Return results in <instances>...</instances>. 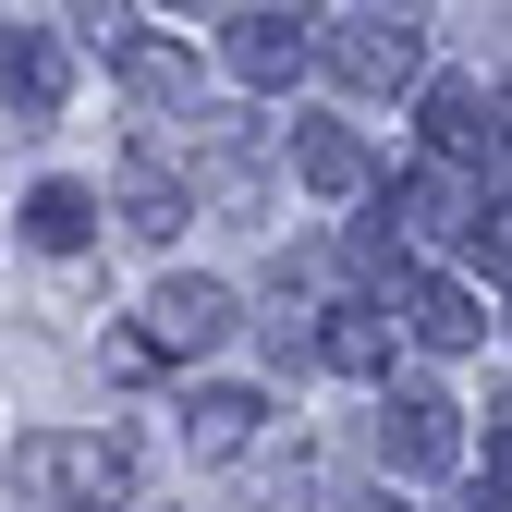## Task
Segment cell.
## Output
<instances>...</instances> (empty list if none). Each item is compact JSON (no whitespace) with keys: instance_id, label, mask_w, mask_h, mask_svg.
I'll use <instances>...</instances> for the list:
<instances>
[{"instance_id":"1","label":"cell","mask_w":512,"mask_h":512,"mask_svg":"<svg viewBox=\"0 0 512 512\" xmlns=\"http://www.w3.org/2000/svg\"><path fill=\"white\" fill-rule=\"evenodd\" d=\"M159 159L183 183V208H220V220H256V208H269V122H256V110L196 98L183 135H159Z\"/></svg>"},{"instance_id":"2","label":"cell","mask_w":512,"mask_h":512,"mask_svg":"<svg viewBox=\"0 0 512 512\" xmlns=\"http://www.w3.org/2000/svg\"><path fill=\"white\" fill-rule=\"evenodd\" d=\"M13 488L37 512H122L135 500V439L122 427H37V439H13Z\"/></svg>"},{"instance_id":"3","label":"cell","mask_w":512,"mask_h":512,"mask_svg":"<svg viewBox=\"0 0 512 512\" xmlns=\"http://www.w3.org/2000/svg\"><path fill=\"white\" fill-rule=\"evenodd\" d=\"M305 61H330V74L354 86V98H403V86H427V25L415 13H330V25H305Z\"/></svg>"},{"instance_id":"4","label":"cell","mask_w":512,"mask_h":512,"mask_svg":"<svg viewBox=\"0 0 512 512\" xmlns=\"http://www.w3.org/2000/svg\"><path fill=\"white\" fill-rule=\"evenodd\" d=\"M415 135H427V171H488L500 183V98L476 86V74H427L415 86Z\"/></svg>"},{"instance_id":"5","label":"cell","mask_w":512,"mask_h":512,"mask_svg":"<svg viewBox=\"0 0 512 512\" xmlns=\"http://www.w3.org/2000/svg\"><path fill=\"white\" fill-rule=\"evenodd\" d=\"M378 464H391V476L464 464V403L452 391H378ZM391 476H378V488H391Z\"/></svg>"},{"instance_id":"6","label":"cell","mask_w":512,"mask_h":512,"mask_svg":"<svg viewBox=\"0 0 512 512\" xmlns=\"http://www.w3.org/2000/svg\"><path fill=\"white\" fill-rule=\"evenodd\" d=\"M488 208H500V196H488V183H464V171H403L391 196H378V220H391L403 256H415V244H464Z\"/></svg>"},{"instance_id":"7","label":"cell","mask_w":512,"mask_h":512,"mask_svg":"<svg viewBox=\"0 0 512 512\" xmlns=\"http://www.w3.org/2000/svg\"><path fill=\"white\" fill-rule=\"evenodd\" d=\"M244 330V305H232V281H159L147 293V317H135V342H147V366H171V354H208V342H232Z\"/></svg>"},{"instance_id":"8","label":"cell","mask_w":512,"mask_h":512,"mask_svg":"<svg viewBox=\"0 0 512 512\" xmlns=\"http://www.w3.org/2000/svg\"><path fill=\"white\" fill-rule=\"evenodd\" d=\"M378 317H391V342H427V354H476V342H488L476 281H427V269H403Z\"/></svg>"},{"instance_id":"9","label":"cell","mask_w":512,"mask_h":512,"mask_svg":"<svg viewBox=\"0 0 512 512\" xmlns=\"http://www.w3.org/2000/svg\"><path fill=\"white\" fill-rule=\"evenodd\" d=\"M61 86H74V49H61V25H0V110H13V135L61 122Z\"/></svg>"},{"instance_id":"10","label":"cell","mask_w":512,"mask_h":512,"mask_svg":"<svg viewBox=\"0 0 512 512\" xmlns=\"http://www.w3.org/2000/svg\"><path fill=\"white\" fill-rule=\"evenodd\" d=\"M183 452L196 464H244L256 439H269V391H244V378H208V391H183Z\"/></svg>"},{"instance_id":"11","label":"cell","mask_w":512,"mask_h":512,"mask_svg":"<svg viewBox=\"0 0 512 512\" xmlns=\"http://www.w3.org/2000/svg\"><path fill=\"white\" fill-rule=\"evenodd\" d=\"M232 512H317V439L305 427H269L232 464Z\"/></svg>"},{"instance_id":"12","label":"cell","mask_w":512,"mask_h":512,"mask_svg":"<svg viewBox=\"0 0 512 512\" xmlns=\"http://www.w3.org/2000/svg\"><path fill=\"white\" fill-rule=\"evenodd\" d=\"M220 61H232V86L281 98V86L305 74V13H269V0H256V13H232V25H220Z\"/></svg>"},{"instance_id":"13","label":"cell","mask_w":512,"mask_h":512,"mask_svg":"<svg viewBox=\"0 0 512 512\" xmlns=\"http://www.w3.org/2000/svg\"><path fill=\"white\" fill-rule=\"evenodd\" d=\"M110 74H122V98H135V110H196V49H183V37H147V25H122L110 37Z\"/></svg>"},{"instance_id":"14","label":"cell","mask_w":512,"mask_h":512,"mask_svg":"<svg viewBox=\"0 0 512 512\" xmlns=\"http://www.w3.org/2000/svg\"><path fill=\"white\" fill-rule=\"evenodd\" d=\"M110 220L135 232V244H171L183 220H196V208H183V183H171V159H159V135H135V147H122V183H110Z\"/></svg>"},{"instance_id":"15","label":"cell","mask_w":512,"mask_h":512,"mask_svg":"<svg viewBox=\"0 0 512 512\" xmlns=\"http://www.w3.org/2000/svg\"><path fill=\"white\" fill-rule=\"evenodd\" d=\"M305 366H342V378H391V317H378L366 293H342L330 317H317V342H305Z\"/></svg>"},{"instance_id":"16","label":"cell","mask_w":512,"mask_h":512,"mask_svg":"<svg viewBox=\"0 0 512 512\" xmlns=\"http://www.w3.org/2000/svg\"><path fill=\"white\" fill-rule=\"evenodd\" d=\"M293 171L317 183V196H378V159H366V135H342V122H305V135H293Z\"/></svg>"},{"instance_id":"17","label":"cell","mask_w":512,"mask_h":512,"mask_svg":"<svg viewBox=\"0 0 512 512\" xmlns=\"http://www.w3.org/2000/svg\"><path fill=\"white\" fill-rule=\"evenodd\" d=\"M25 244H37V256H86V244H98V196L49 171L37 196H25Z\"/></svg>"},{"instance_id":"18","label":"cell","mask_w":512,"mask_h":512,"mask_svg":"<svg viewBox=\"0 0 512 512\" xmlns=\"http://www.w3.org/2000/svg\"><path fill=\"white\" fill-rule=\"evenodd\" d=\"M317 512H403L391 488H354V500H317Z\"/></svg>"},{"instance_id":"19","label":"cell","mask_w":512,"mask_h":512,"mask_svg":"<svg viewBox=\"0 0 512 512\" xmlns=\"http://www.w3.org/2000/svg\"><path fill=\"white\" fill-rule=\"evenodd\" d=\"M464 512H500V500H464Z\"/></svg>"}]
</instances>
